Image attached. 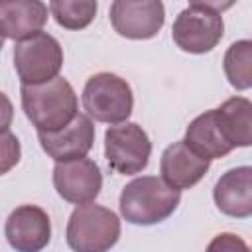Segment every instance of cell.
I'll return each instance as SVG.
<instances>
[{"label":"cell","instance_id":"cell-3","mask_svg":"<svg viewBox=\"0 0 252 252\" xmlns=\"http://www.w3.org/2000/svg\"><path fill=\"white\" fill-rule=\"evenodd\" d=\"M232 2H211L195 0L183 8L171 28V37L181 51L187 53H209L213 51L224 33L222 10L230 8Z\"/></svg>","mask_w":252,"mask_h":252},{"label":"cell","instance_id":"cell-7","mask_svg":"<svg viewBox=\"0 0 252 252\" xmlns=\"http://www.w3.org/2000/svg\"><path fill=\"white\" fill-rule=\"evenodd\" d=\"M152 154V142L146 130L136 122H120L104 132V158L108 167L122 175H134L146 169Z\"/></svg>","mask_w":252,"mask_h":252},{"label":"cell","instance_id":"cell-1","mask_svg":"<svg viewBox=\"0 0 252 252\" xmlns=\"http://www.w3.org/2000/svg\"><path fill=\"white\" fill-rule=\"evenodd\" d=\"M22 108L37 132H55L67 126L79 112V100L71 83L55 77L39 85H22Z\"/></svg>","mask_w":252,"mask_h":252},{"label":"cell","instance_id":"cell-22","mask_svg":"<svg viewBox=\"0 0 252 252\" xmlns=\"http://www.w3.org/2000/svg\"><path fill=\"white\" fill-rule=\"evenodd\" d=\"M2 47H4V37L0 35V49H2Z\"/></svg>","mask_w":252,"mask_h":252},{"label":"cell","instance_id":"cell-5","mask_svg":"<svg viewBox=\"0 0 252 252\" xmlns=\"http://www.w3.org/2000/svg\"><path fill=\"white\" fill-rule=\"evenodd\" d=\"M83 108L89 118L104 124L126 122L134 108V94L126 79L114 73L89 77L83 89Z\"/></svg>","mask_w":252,"mask_h":252},{"label":"cell","instance_id":"cell-15","mask_svg":"<svg viewBox=\"0 0 252 252\" xmlns=\"http://www.w3.org/2000/svg\"><path fill=\"white\" fill-rule=\"evenodd\" d=\"M217 124L228 142L234 148H248L252 144V102L246 96H232L215 108Z\"/></svg>","mask_w":252,"mask_h":252},{"label":"cell","instance_id":"cell-6","mask_svg":"<svg viewBox=\"0 0 252 252\" xmlns=\"http://www.w3.org/2000/svg\"><path fill=\"white\" fill-rule=\"evenodd\" d=\"M14 67L22 85H39L59 77L63 67V47L47 32L16 41Z\"/></svg>","mask_w":252,"mask_h":252},{"label":"cell","instance_id":"cell-21","mask_svg":"<svg viewBox=\"0 0 252 252\" xmlns=\"http://www.w3.org/2000/svg\"><path fill=\"white\" fill-rule=\"evenodd\" d=\"M12 120H14V104H12V100L0 91V134H2V132H8Z\"/></svg>","mask_w":252,"mask_h":252},{"label":"cell","instance_id":"cell-20","mask_svg":"<svg viewBox=\"0 0 252 252\" xmlns=\"http://www.w3.org/2000/svg\"><path fill=\"white\" fill-rule=\"evenodd\" d=\"M205 252H250L248 244L234 232H220L217 234Z\"/></svg>","mask_w":252,"mask_h":252},{"label":"cell","instance_id":"cell-12","mask_svg":"<svg viewBox=\"0 0 252 252\" xmlns=\"http://www.w3.org/2000/svg\"><path fill=\"white\" fill-rule=\"evenodd\" d=\"M209 167L211 161L199 156L197 152H193L183 140L167 146L159 159L161 179L177 191L191 189L193 185H197L205 177Z\"/></svg>","mask_w":252,"mask_h":252},{"label":"cell","instance_id":"cell-14","mask_svg":"<svg viewBox=\"0 0 252 252\" xmlns=\"http://www.w3.org/2000/svg\"><path fill=\"white\" fill-rule=\"evenodd\" d=\"M47 12L39 0H0V35L14 41L28 39L43 30Z\"/></svg>","mask_w":252,"mask_h":252},{"label":"cell","instance_id":"cell-11","mask_svg":"<svg viewBox=\"0 0 252 252\" xmlns=\"http://www.w3.org/2000/svg\"><path fill=\"white\" fill-rule=\"evenodd\" d=\"M41 150L55 161L85 158L94 142V124L87 114H77L67 126L55 132H37Z\"/></svg>","mask_w":252,"mask_h":252},{"label":"cell","instance_id":"cell-18","mask_svg":"<svg viewBox=\"0 0 252 252\" xmlns=\"http://www.w3.org/2000/svg\"><path fill=\"white\" fill-rule=\"evenodd\" d=\"M98 4L93 0H53L47 10L53 20L65 30H83L96 16Z\"/></svg>","mask_w":252,"mask_h":252},{"label":"cell","instance_id":"cell-16","mask_svg":"<svg viewBox=\"0 0 252 252\" xmlns=\"http://www.w3.org/2000/svg\"><path fill=\"white\" fill-rule=\"evenodd\" d=\"M183 142L197 152L199 156L211 159H219L224 158L226 154L232 152V148L228 146V142L224 140L217 118H215V108L213 110H205L203 114H199L197 118H193L185 130V138Z\"/></svg>","mask_w":252,"mask_h":252},{"label":"cell","instance_id":"cell-19","mask_svg":"<svg viewBox=\"0 0 252 252\" xmlns=\"http://www.w3.org/2000/svg\"><path fill=\"white\" fill-rule=\"evenodd\" d=\"M20 156H22V146L16 134H12L10 130L2 132L0 134V175L16 167L20 161Z\"/></svg>","mask_w":252,"mask_h":252},{"label":"cell","instance_id":"cell-17","mask_svg":"<svg viewBox=\"0 0 252 252\" xmlns=\"http://www.w3.org/2000/svg\"><path fill=\"white\" fill-rule=\"evenodd\" d=\"M222 69L228 83L234 89L238 91L250 89L252 87V41L238 39L230 43L222 59Z\"/></svg>","mask_w":252,"mask_h":252},{"label":"cell","instance_id":"cell-13","mask_svg":"<svg viewBox=\"0 0 252 252\" xmlns=\"http://www.w3.org/2000/svg\"><path fill=\"white\" fill-rule=\"evenodd\" d=\"M213 199L222 215L248 219L252 215V167L240 165L220 175L215 183Z\"/></svg>","mask_w":252,"mask_h":252},{"label":"cell","instance_id":"cell-9","mask_svg":"<svg viewBox=\"0 0 252 252\" xmlns=\"http://www.w3.org/2000/svg\"><path fill=\"white\" fill-rule=\"evenodd\" d=\"M53 187L67 203H93L102 189L100 167L89 158L57 161L53 167Z\"/></svg>","mask_w":252,"mask_h":252},{"label":"cell","instance_id":"cell-10","mask_svg":"<svg viewBox=\"0 0 252 252\" xmlns=\"http://www.w3.org/2000/svg\"><path fill=\"white\" fill-rule=\"evenodd\" d=\"M4 234L16 252H41L51 240V220L41 207L20 205L8 215Z\"/></svg>","mask_w":252,"mask_h":252},{"label":"cell","instance_id":"cell-4","mask_svg":"<svg viewBox=\"0 0 252 252\" xmlns=\"http://www.w3.org/2000/svg\"><path fill=\"white\" fill-rule=\"evenodd\" d=\"M65 236L73 252H108L120 238V219L102 205L85 203L71 213Z\"/></svg>","mask_w":252,"mask_h":252},{"label":"cell","instance_id":"cell-8","mask_svg":"<svg viewBox=\"0 0 252 252\" xmlns=\"http://www.w3.org/2000/svg\"><path fill=\"white\" fill-rule=\"evenodd\" d=\"M163 22L165 8L159 0H114L110 4V24L122 37L150 39L158 35Z\"/></svg>","mask_w":252,"mask_h":252},{"label":"cell","instance_id":"cell-2","mask_svg":"<svg viewBox=\"0 0 252 252\" xmlns=\"http://www.w3.org/2000/svg\"><path fill=\"white\" fill-rule=\"evenodd\" d=\"M181 201V191L169 187L158 175H142L122 187L120 215L130 224L152 226L173 215Z\"/></svg>","mask_w":252,"mask_h":252}]
</instances>
